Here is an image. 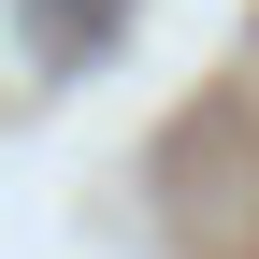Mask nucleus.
Here are the masks:
<instances>
[{"label":"nucleus","instance_id":"obj_1","mask_svg":"<svg viewBox=\"0 0 259 259\" xmlns=\"http://www.w3.org/2000/svg\"><path fill=\"white\" fill-rule=\"evenodd\" d=\"M72 29H115V0H44V44H72Z\"/></svg>","mask_w":259,"mask_h":259}]
</instances>
